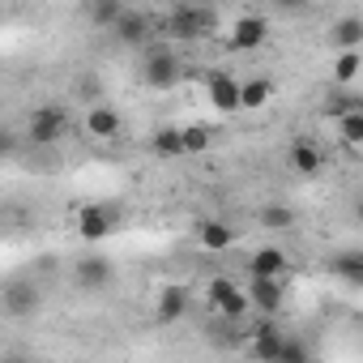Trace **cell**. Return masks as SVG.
I'll return each instance as SVG.
<instances>
[{
	"label": "cell",
	"mask_w": 363,
	"mask_h": 363,
	"mask_svg": "<svg viewBox=\"0 0 363 363\" xmlns=\"http://www.w3.org/2000/svg\"><path fill=\"white\" fill-rule=\"evenodd\" d=\"M26 137L30 145H56L60 137H69V111L56 103H43L26 116Z\"/></svg>",
	"instance_id": "4"
},
{
	"label": "cell",
	"mask_w": 363,
	"mask_h": 363,
	"mask_svg": "<svg viewBox=\"0 0 363 363\" xmlns=\"http://www.w3.org/2000/svg\"><path fill=\"white\" fill-rule=\"evenodd\" d=\"M124 48H150V35H154V22L141 13V9H124V18L116 22V30H111Z\"/></svg>",
	"instance_id": "10"
},
{
	"label": "cell",
	"mask_w": 363,
	"mask_h": 363,
	"mask_svg": "<svg viewBox=\"0 0 363 363\" xmlns=\"http://www.w3.org/2000/svg\"><path fill=\"white\" fill-rule=\"evenodd\" d=\"M333 278H342L346 286H363V252H342L333 257Z\"/></svg>",
	"instance_id": "24"
},
{
	"label": "cell",
	"mask_w": 363,
	"mask_h": 363,
	"mask_svg": "<svg viewBox=\"0 0 363 363\" xmlns=\"http://www.w3.org/2000/svg\"><path fill=\"white\" fill-rule=\"evenodd\" d=\"M286 269H291V261H286V252L282 248H274V244H265V248H257L252 257H248V278H286Z\"/></svg>",
	"instance_id": "16"
},
{
	"label": "cell",
	"mask_w": 363,
	"mask_h": 363,
	"mask_svg": "<svg viewBox=\"0 0 363 363\" xmlns=\"http://www.w3.org/2000/svg\"><path fill=\"white\" fill-rule=\"evenodd\" d=\"M86 133H90L94 141H116V137L124 133V116H120L111 103H94V107L86 111Z\"/></svg>",
	"instance_id": "9"
},
{
	"label": "cell",
	"mask_w": 363,
	"mask_h": 363,
	"mask_svg": "<svg viewBox=\"0 0 363 363\" xmlns=\"http://www.w3.org/2000/svg\"><path fill=\"white\" fill-rule=\"evenodd\" d=\"M359 73H363V52H359V48H350V52H337V56H333L329 77H333V86H337V90L354 86V82H359Z\"/></svg>",
	"instance_id": "19"
},
{
	"label": "cell",
	"mask_w": 363,
	"mask_h": 363,
	"mask_svg": "<svg viewBox=\"0 0 363 363\" xmlns=\"http://www.w3.org/2000/svg\"><path fill=\"white\" fill-rule=\"evenodd\" d=\"M286 162H291V171L295 175H320V167H325V150L316 145V141H308V137H299L291 150H286Z\"/></svg>",
	"instance_id": "13"
},
{
	"label": "cell",
	"mask_w": 363,
	"mask_h": 363,
	"mask_svg": "<svg viewBox=\"0 0 363 363\" xmlns=\"http://www.w3.org/2000/svg\"><path fill=\"white\" fill-rule=\"evenodd\" d=\"M210 145H214V128L210 124H184V150H189V158L206 154Z\"/></svg>",
	"instance_id": "25"
},
{
	"label": "cell",
	"mask_w": 363,
	"mask_h": 363,
	"mask_svg": "<svg viewBox=\"0 0 363 363\" xmlns=\"http://www.w3.org/2000/svg\"><path fill=\"white\" fill-rule=\"evenodd\" d=\"M274 94H278V86H274V77H248V82H240V111H265L269 103H274Z\"/></svg>",
	"instance_id": "15"
},
{
	"label": "cell",
	"mask_w": 363,
	"mask_h": 363,
	"mask_svg": "<svg viewBox=\"0 0 363 363\" xmlns=\"http://www.w3.org/2000/svg\"><path fill=\"white\" fill-rule=\"evenodd\" d=\"M248 295H252V308H257V312L274 316V312L286 303V282H282V278H265V274H261V278H252V282H248Z\"/></svg>",
	"instance_id": "11"
},
{
	"label": "cell",
	"mask_w": 363,
	"mask_h": 363,
	"mask_svg": "<svg viewBox=\"0 0 363 363\" xmlns=\"http://www.w3.org/2000/svg\"><path fill=\"white\" fill-rule=\"evenodd\" d=\"M218 26V13L210 5H175L167 18H162V30L167 39L175 43H197V39H210Z\"/></svg>",
	"instance_id": "1"
},
{
	"label": "cell",
	"mask_w": 363,
	"mask_h": 363,
	"mask_svg": "<svg viewBox=\"0 0 363 363\" xmlns=\"http://www.w3.org/2000/svg\"><path fill=\"white\" fill-rule=\"evenodd\" d=\"M308 5V0H274V9H282V13H299Z\"/></svg>",
	"instance_id": "29"
},
{
	"label": "cell",
	"mask_w": 363,
	"mask_h": 363,
	"mask_svg": "<svg viewBox=\"0 0 363 363\" xmlns=\"http://www.w3.org/2000/svg\"><path fill=\"white\" fill-rule=\"evenodd\" d=\"M179 77H184V65H179V56L162 43L154 48H141V82L150 90H171Z\"/></svg>",
	"instance_id": "2"
},
{
	"label": "cell",
	"mask_w": 363,
	"mask_h": 363,
	"mask_svg": "<svg viewBox=\"0 0 363 363\" xmlns=\"http://www.w3.org/2000/svg\"><path fill=\"white\" fill-rule=\"evenodd\" d=\"M201 90H206V99H210L223 116H235V111H240V77H231V73H223V69H210V73L201 77Z\"/></svg>",
	"instance_id": "6"
},
{
	"label": "cell",
	"mask_w": 363,
	"mask_h": 363,
	"mask_svg": "<svg viewBox=\"0 0 363 363\" xmlns=\"http://www.w3.org/2000/svg\"><path fill=\"white\" fill-rule=\"evenodd\" d=\"M35 308H39L35 286H26V282H9V291H5V312H9V316H26V312H35Z\"/></svg>",
	"instance_id": "23"
},
{
	"label": "cell",
	"mask_w": 363,
	"mask_h": 363,
	"mask_svg": "<svg viewBox=\"0 0 363 363\" xmlns=\"http://www.w3.org/2000/svg\"><path fill=\"white\" fill-rule=\"evenodd\" d=\"M299 359H308V346L286 337V346H282V363H299Z\"/></svg>",
	"instance_id": "27"
},
{
	"label": "cell",
	"mask_w": 363,
	"mask_h": 363,
	"mask_svg": "<svg viewBox=\"0 0 363 363\" xmlns=\"http://www.w3.org/2000/svg\"><path fill=\"white\" fill-rule=\"evenodd\" d=\"M329 43H333V52L363 48V18H337V22L329 26Z\"/></svg>",
	"instance_id": "21"
},
{
	"label": "cell",
	"mask_w": 363,
	"mask_h": 363,
	"mask_svg": "<svg viewBox=\"0 0 363 363\" xmlns=\"http://www.w3.org/2000/svg\"><path fill=\"white\" fill-rule=\"evenodd\" d=\"M189 286H179V282H171V286H162L158 291V303H154V316L162 320V325H175V320H184V312H189Z\"/></svg>",
	"instance_id": "12"
},
{
	"label": "cell",
	"mask_w": 363,
	"mask_h": 363,
	"mask_svg": "<svg viewBox=\"0 0 363 363\" xmlns=\"http://www.w3.org/2000/svg\"><path fill=\"white\" fill-rule=\"evenodd\" d=\"M282 346H286V337H282V329L278 325H257V329H248V350L257 354V359H274V363H282Z\"/></svg>",
	"instance_id": "14"
},
{
	"label": "cell",
	"mask_w": 363,
	"mask_h": 363,
	"mask_svg": "<svg viewBox=\"0 0 363 363\" xmlns=\"http://www.w3.org/2000/svg\"><path fill=\"white\" fill-rule=\"evenodd\" d=\"M269 43V18L265 13H244V18H235V26H231V48L235 52H257V48H265Z\"/></svg>",
	"instance_id": "8"
},
{
	"label": "cell",
	"mask_w": 363,
	"mask_h": 363,
	"mask_svg": "<svg viewBox=\"0 0 363 363\" xmlns=\"http://www.w3.org/2000/svg\"><path fill=\"white\" fill-rule=\"evenodd\" d=\"M116 223H120V210L116 206H103V201H90V206H82L73 214V227H77V235L86 244H103L116 231Z\"/></svg>",
	"instance_id": "5"
},
{
	"label": "cell",
	"mask_w": 363,
	"mask_h": 363,
	"mask_svg": "<svg viewBox=\"0 0 363 363\" xmlns=\"http://www.w3.org/2000/svg\"><path fill=\"white\" fill-rule=\"evenodd\" d=\"M350 107H359V103H350V99H346V94H333V99H329V103H325V111H329V116H333V120H337V116H342V111H350Z\"/></svg>",
	"instance_id": "28"
},
{
	"label": "cell",
	"mask_w": 363,
	"mask_h": 363,
	"mask_svg": "<svg viewBox=\"0 0 363 363\" xmlns=\"http://www.w3.org/2000/svg\"><path fill=\"white\" fill-rule=\"evenodd\" d=\"M354 218H359V227H363V193L354 197Z\"/></svg>",
	"instance_id": "30"
},
{
	"label": "cell",
	"mask_w": 363,
	"mask_h": 363,
	"mask_svg": "<svg viewBox=\"0 0 363 363\" xmlns=\"http://www.w3.org/2000/svg\"><path fill=\"white\" fill-rule=\"evenodd\" d=\"M261 227H269V231H291V227H295V210L282 206V201H269V206L261 210Z\"/></svg>",
	"instance_id": "26"
},
{
	"label": "cell",
	"mask_w": 363,
	"mask_h": 363,
	"mask_svg": "<svg viewBox=\"0 0 363 363\" xmlns=\"http://www.w3.org/2000/svg\"><path fill=\"white\" fill-rule=\"evenodd\" d=\"M197 244L206 252H227V248H235V227H227L218 218H201L197 223Z\"/></svg>",
	"instance_id": "18"
},
{
	"label": "cell",
	"mask_w": 363,
	"mask_h": 363,
	"mask_svg": "<svg viewBox=\"0 0 363 363\" xmlns=\"http://www.w3.org/2000/svg\"><path fill=\"white\" fill-rule=\"evenodd\" d=\"M124 0H86V22L99 30H116V22L124 18Z\"/></svg>",
	"instance_id": "20"
},
{
	"label": "cell",
	"mask_w": 363,
	"mask_h": 363,
	"mask_svg": "<svg viewBox=\"0 0 363 363\" xmlns=\"http://www.w3.org/2000/svg\"><path fill=\"white\" fill-rule=\"evenodd\" d=\"M333 124H337V141H342L346 150H363V107L342 111Z\"/></svg>",
	"instance_id": "22"
},
{
	"label": "cell",
	"mask_w": 363,
	"mask_h": 363,
	"mask_svg": "<svg viewBox=\"0 0 363 363\" xmlns=\"http://www.w3.org/2000/svg\"><path fill=\"white\" fill-rule=\"evenodd\" d=\"M206 303H210L223 320H244V316L252 312L248 286H240V282H231V278H210V282H206Z\"/></svg>",
	"instance_id": "3"
},
{
	"label": "cell",
	"mask_w": 363,
	"mask_h": 363,
	"mask_svg": "<svg viewBox=\"0 0 363 363\" xmlns=\"http://www.w3.org/2000/svg\"><path fill=\"white\" fill-rule=\"evenodd\" d=\"M150 150L158 158H189V150H184V124H158L154 137H150Z\"/></svg>",
	"instance_id": "17"
},
{
	"label": "cell",
	"mask_w": 363,
	"mask_h": 363,
	"mask_svg": "<svg viewBox=\"0 0 363 363\" xmlns=\"http://www.w3.org/2000/svg\"><path fill=\"white\" fill-rule=\"evenodd\" d=\"M111 278H116V265L103 252H86L73 261V282L82 291H103V286H111Z\"/></svg>",
	"instance_id": "7"
}]
</instances>
